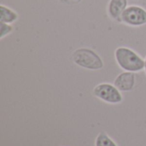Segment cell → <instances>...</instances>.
Here are the masks:
<instances>
[{
	"label": "cell",
	"mask_w": 146,
	"mask_h": 146,
	"mask_svg": "<svg viewBox=\"0 0 146 146\" xmlns=\"http://www.w3.org/2000/svg\"><path fill=\"white\" fill-rule=\"evenodd\" d=\"M73 62L79 67L87 70H100L104 68V61L100 56L90 48H79L73 52Z\"/></svg>",
	"instance_id": "cell-2"
},
{
	"label": "cell",
	"mask_w": 146,
	"mask_h": 146,
	"mask_svg": "<svg viewBox=\"0 0 146 146\" xmlns=\"http://www.w3.org/2000/svg\"><path fill=\"white\" fill-rule=\"evenodd\" d=\"M144 70H145V73L146 74V56L145 57V68H144Z\"/></svg>",
	"instance_id": "cell-11"
},
{
	"label": "cell",
	"mask_w": 146,
	"mask_h": 146,
	"mask_svg": "<svg viewBox=\"0 0 146 146\" xmlns=\"http://www.w3.org/2000/svg\"><path fill=\"white\" fill-rule=\"evenodd\" d=\"M136 84V74L133 72L124 71L115 80L114 85L123 92L133 91Z\"/></svg>",
	"instance_id": "cell-5"
},
{
	"label": "cell",
	"mask_w": 146,
	"mask_h": 146,
	"mask_svg": "<svg viewBox=\"0 0 146 146\" xmlns=\"http://www.w3.org/2000/svg\"><path fill=\"white\" fill-rule=\"evenodd\" d=\"M121 22L133 27L146 25V9L139 5H128L121 15Z\"/></svg>",
	"instance_id": "cell-4"
},
{
	"label": "cell",
	"mask_w": 146,
	"mask_h": 146,
	"mask_svg": "<svg viewBox=\"0 0 146 146\" xmlns=\"http://www.w3.org/2000/svg\"><path fill=\"white\" fill-rule=\"evenodd\" d=\"M127 6V0H110L107 6L108 15L112 20L121 22V15Z\"/></svg>",
	"instance_id": "cell-6"
},
{
	"label": "cell",
	"mask_w": 146,
	"mask_h": 146,
	"mask_svg": "<svg viewBox=\"0 0 146 146\" xmlns=\"http://www.w3.org/2000/svg\"><path fill=\"white\" fill-rule=\"evenodd\" d=\"M93 95L98 99L110 104H118L123 101L121 92L110 83H100L93 88Z\"/></svg>",
	"instance_id": "cell-3"
},
{
	"label": "cell",
	"mask_w": 146,
	"mask_h": 146,
	"mask_svg": "<svg viewBox=\"0 0 146 146\" xmlns=\"http://www.w3.org/2000/svg\"><path fill=\"white\" fill-rule=\"evenodd\" d=\"M95 146H117V145L107 133L102 132L96 138Z\"/></svg>",
	"instance_id": "cell-8"
},
{
	"label": "cell",
	"mask_w": 146,
	"mask_h": 146,
	"mask_svg": "<svg viewBox=\"0 0 146 146\" xmlns=\"http://www.w3.org/2000/svg\"><path fill=\"white\" fill-rule=\"evenodd\" d=\"M14 30V27L11 24L0 22V39H3L4 37L10 34Z\"/></svg>",
	"instance_id": "cell-9"
},
{
	"label": "cell",
	"mask_w": 146,
	"mask_h": 146,
	"mask_svg": "<svg viewBox=\"0 0 146 146\" xmlns=\"http://www.w3.org/2000/svg\"><path fill=\"white\" fill-rule=\"evenodd\" d=\"M134 1H138V0H134Z\"/></svg>",
	"instance_id": "cell-12"
},
{
	"label": "cell",
	"mask_w": 146,
	"mask_h": 146,
	"mask_svg": "<svg viewBox=\"0 0 146 146\" xmlns=\"http://www.w3.org/2000/svg\"><path fill=\"white\" fill-rule=\"evenodd\" d=\"M18 17L16 11L4 4L0 5V22L12 24L18 20Z\"/></svg>",
	"instance_id": "cell-7"
},
{
	"label": "cell",
	"mask_w": 146,
	"mask_h": 146,
	"mask_svg": "<svg viewBox=\"0 0 146 146\" xmlns=\"http://www.w3.org/2000/svg\"><path fill=\"white\" fill-rule=\"evenodd\" d=\"M115 58L118 66L124 71L136 74L145 68V59L131 48L118 47L115 50Z\"/></svg>",
	"instance_id": "cell-1"
},
{
	"label": "cell",
	"mask_w": 146,
	"mask_h": 146,
	"mask_svg": "<svg viewBox=\"0 0 146 146\" xmlns=\"http://www.w3.org/2000/svg\"><path fill=\"white\" fill-rule=\"evenodd\" d=\"M60 1L66 4H76L81 2V0H60Z\"/></svg>",
	"instance_id": "cell-10"
}]
</instances>
